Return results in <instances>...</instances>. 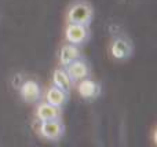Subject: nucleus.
Listing matches in <instances>:
<instances>
[{
  "instance_id": "nucleus-1",
  "label": "nucleus",
  "mask_w": 157,
  "mask_h": 147,
  "mask_svg": "<svg viewBox=\"0 0 157 147\" xmlns=\"http://www.w3.org/2000/svg\"><path fill=\"white\" fill-rule=\"evenodd\" d=\"M92 17V8L88 3L77 2L69 7L66 13L68 24H77V25H87Z\"/></svg>"
},
{
  "instance_id": "nucleus-2",
  "label": "nucleus",
  "mask_w": 157,
  "mask_h": 147,
  "mask_svg": "<svg viewBox=\"0 0 157 147\" xmlns=\"http://www.w3.org/2000/svg\"><path fill=\"white\" fill-rule=\"evenodd\" d=\"M39 132L43 138L47 139H55L62 134V124L58 120H46L40 121L39 125Z\"/></svg>"
},
{
  "instance_id": "nucleus-3",
  "label": "nucleus",
  "mask_w": 157,
  "mask_h": 147,
  "mask_svg": "<svg viewBox=\"0 0 157 147\" xmlns=\"http://www.w3.org/2000/svg\"><path fill=\"white\" fill-rule=\"evenodd\" d=\"M65 37L71 44L83 43L87 37V28L86 25L77 24H68L65 29Z\"/></svg>"
},
{
  "instance_id": "nucleus-4",
  "label": "nucleus",
  "mask_w": 157,
  "mask_h": 147,
  "mask_svg": "<svg viewBox=\"0 0 157 147\" xmlns=\"http://www.w3.org/2000/svg\"><path fill=\"white\" fill-rule=\"evenodd\" d=\"M40 95V88L35 80H26L21 85V96L25 101H36Z\"/></svg>"
},
{
  "instance_id": "nucleus-5",
  "label": "nucleus",
  "mask_w": 157,
  "mask_h": 147,
  "mask_svg": "<svg viewBox=\"0 0 157 147\" xmlns=\"http://www.w3.org/2000/svg\"><path fill=\"white\" fill-rule=\"evenodd\" d=\"M36 116L40 121H46V120H57L58 118V107L52 106V105L47 103H40L36 109Z\"/></svg>"
},
{
  "instance_id": "nucleus-6",
  "label": "nucleus",
  "mask_w": 157,
  "mask_h": 147,
  "mask_svg": "<svg viewBox=\"0 0 157 147\" xmlns=\"http://www.w3.org/2000/svg\"><path fill=\"white\" fill-rule=\"evenodd\" d=\"M52 83H54V87L59 88V90L63 91V92H68L72 87L71 79H69L66 70H63V69H57V70H54Z\"/></svg>"
},
{
  "instance_id": "nucleus-7",
  "label": "nucleus",
  "mask_w": 157,
  "mask_h": 147,
  "mask_svg": "<svg viewBox=\"0 0 157 147\" xmlns=\"http://www.w3.org/2000/svg\"><path fill=\"white\" fill-rule=\"evenodd\" d=\"M130 51H131L130 44L125 40H123V39L114 40L110 47V52L113 55V58H116V59H124V58H127L130 55Z\"/></svg>"
},
{
  "instance_id": "nucleus-8",
  "label": "nucleus",
  "mask_w": 157,
  "mask_h": 147,
  "mask_svg": "<svg viewBox=\"0 0 157 147\" xmlns=\"http://www.w3.org/2000/svg\"><path fill=\"white\" fill-rule=\"evenodd\" d=\"M68 73L69 79L72 80H81L87 76L88 73V69H87V65L81 61H73L71 65H68Z\"/></svg>"
},
{
  "instance_id": "nucleus-9",
  "label": "nucleus",
  "mask_w": 157,
  "mask_h": 147,
  "mask_svg": "<svg viewBox=\"0 0 157 147\" xmlns=\"http://www.w3.org/2000/svg\"><path fill=\"white\" fill-rule=\"evenodd\" d=\"M77 58V48L73 44H65L59 50V62L62 66L71 65Z\"/></svg>"
},
{
  "instance_id": "nucleus-10",
  "label": "nucleus",
  "mask_w": 157,
  "mask_h": 147,
  "mask_svg": "<svg viewBox=\"0 0 157 147\" xmlns=\"http://www.w3.org/2000/svg\"><path fill=\"white\" fill-rule=\"evenodd\" d=\"M77 91L83 98H92L98 94V85L92 80H83L77 87Z\"/></svg>"
},
{
  "instance_id": "nucleus-11",
  "label": "nucleus",
  "mask_w": 157,
  "mask_h": 147,
  "mask_svg": "<svg viewBox=\"0 0 157 147\" xmlns=\"http://www.w3.org/2000/svg\"><path fill=\"white\" fill-rule=\"evenodd\" d=\"M46 99H47V103L58 107L63 103V101H65V92L61 91L59 88H57V87H51V88H48V91H47Z\"/></svg>"
}]
</instances>
